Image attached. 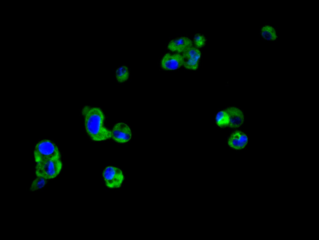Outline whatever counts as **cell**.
<instances>
[{
    "label": "cell",
    "mask_w": 319,
    "mask_h": 240,
    "mask_svg": "<svg viewBox=\"0 0 319 240\" xmlns=\"http://www.w3.org/2000/svg\"><path fill=\"white\" fill-rule=\"evenodd\" d=\"M131 135L130 128L123 122L116 124L111 130V138L119 143L127 142L131 139Z\"/></svg>",
    "instance_id": "5"
},
{
    "label": "cell",
    "mask_w": 319,
    "mask_h": 240,
    "mask_svg": "<svg viewBox=\"0 0 319 240\" xmlns=\"http://www.w3.org/2000/svg\"><path fill=\"white\" fill-rule=\"evenodd\" d=\"M216 123L217 125L221 127L228 126L229 123V118L228 114L225 110L219 111L216 117Z\"/></svg>",
    "instance_id": "12"
},
{
    "label": "cell",
    "mask_w": 319,
    "mask_h": 240,
    "mask_svg": "<svg viewBox=\"0 0 319 240\" xmlns=\"http://www.w3.org/2000/svg\"><path fill=\"white\" fill-rule=\"evenodd\" d=\"M47 179L44 177L37 176L32 182L30 190L32 191H34L43 188L47 183Z\"/></svg>",
    "instance_id": "13"
},
{
    "label": "cell",
    "mask_w": 319,
    "mask_h": 240,
    "mask_svg": "<svg viewBox=\"0 0 319 240\" xmlns=\"http://www.w3.org/2000/svg\"><path fill=\"white\" fill-rule=\"evenodd\" d=\"M130 72L128 68L123 65L119 67L115 72V77L117 81L122 83L126 81L129 78Z\"/></svg>",
    "instance_id": "11"
},
{
    "label": "cell",
    "mask_w": 319,
    "mask_h": 240,
    "mask_svg": "<svg viewBox=\"0 0 319 240\" xmlns=\"http://www.w3.org/2000/svg\"><path fill=\"white\" fill-rule=\"evenodd\" d=\"M36 162L55 158H60V153L57 145L52 141L44 139L36 144L34 151Z\"/></svg>",
    "instance_id": "2"
},
{
    "label": "cell",
    "mask_w": 319,
    "mask_h": 240,
    "mask_svg": "<svg viewBox=\"0 0 319 240\" xmlns=\"http://www.w3.org/2000/svg\"><path fill=\"white\" fill-rule=\"evenodd\" d=\"M225 110L229 118L228 127L231 128H237L240 127L244 121V115L243 111L236 107H230Z\"/></svg>",
    "instance_id": "8"
},
{
    "label": "cell",
    "mask_w": 319,
    "mask_h": 240,
    "mask_svg": "<svg viewBox=\"0 0 319 240\" xmlns=\"http://www.w3.org/2000/svg\"><path fill=\"white\" fill-rule=\"evenodd\" d=\"M194 43L197 48H201L205 44L206 39L205 37L200 34H196L194 37Z\"/></svg>",
    "instance_id": "14"
},
{
    "label": "cell",
    "mask_w": 319,
    "mask_h": 240,
    "mask_svg": "<svg viewBox=\"0 0 319 240\" xmlns=\"http://www.w3.org/2000/svg\"><path fill=\"white\" fill-rule=\"evenodd\" d=\"M192 46V42L189 38L182 37L171 40L168 48L169 50L178 53H183Z\"/></svg>",
    "instance_id": "10"
},
{
    "label": "cell",
    "mask_w": 319,
    "mask_h": 240,
    "mask_svg": "<svg viewBox=\"0 0 319 240\" xmlns=\"http://www.w3.org/2000/svg\"><path fill=\"white\" fill-rule=\"evenodd\" d=\"M182 55L184 60L183 66L185 68L192 70L198 69L201 52L197 48L192 46L182 53Z\"/></svg>",
    "instance_id": "7"
},
{
    "label": "cell",
    "mask_w": 319,
    "mask_h": 240,
    "mask_svg": "<svg viewBox=\"0 0 319 240\" xmlns=\"http://www.w3.org/2000/svg\"><path fill=\"white\" fill-rule=\"evenodd\" d=\"M103 176L106 186L110 188L120 187L124 179L122 171L113 166L107 167L103 172Z\"/></svg>",
    "instance_id": "4"
},
{
    "label": "cell",
    "mask_w": 319,
    "mask_h": 240,
    "mask_svg": "<svg viewBox=\"0 0 319 240\" xmlns=\"http://www.w3.org/2000/svg\"><path fill=\"white\" fill-rule=\"evenodd\" d=\"M62 167L60 158L46 160L36 163L35 174L37 176H40L47 179L56 177L60 173Z\"/></svg>",
    "instance_id": "3"
},
{
    "label": "cell",
    "mask_w": 319,
    "mask_h": 240,
    "mask_svg": "<svg viewBox=\"0 0 319 240\" xmlns=\"http://www.w3.org/2000/svg\"><path fill=\"white\" fill-rule=\"evenodd\" d=\"M184 63V58L182 54L179 53H167L162 58L160 64L161 67L164 70H172L183 66Z\"/></svg>",
    "instance_id": "6"
},
{
    "label": "cell",
    "mask_w": 319,
    "mask_h": 240,
    "mask_svg": "<svg viewBox=\"0 0 319 240\" xmlns=\"http://www.w3.org/2000/svg\"><path fill=\"white\" fill-rule=\"evenodd\" d=\"M82 114L87 134L95 141H102L111 138V130L104 125V114L98 107H85Z\"/></svg>",
    "instance_id": "1"
},
{
    "label": "cell",
    "mask_w": 319,
    "mask_h": 240,
    "mask_svg": "<svg viewBox=\"0 0 319 240\" xmlns=\"http://www.w3.org/2000/svg\"><path fill=\"white\" fill-rule=\"evenodd\" d=\"M247 142L248 138L246 134L242 131L236 130L229 137L228 144L232 148L240 150L245 147Z\"/></svg>",
    "instance_id": "9"
}]
</instances>
